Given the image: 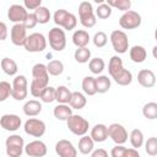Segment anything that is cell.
Instances as JSON below:
<instances>
[{
  "label": "cell",
  "instance_id": "cell-42",
  "mask_svg": "<svg viewBox=\"0 0 157 157\" xmlns=\"http://www.w3.org/2000/svg\"><path fill=\"white\" fill-rule=\"evenodd\" d=\"M92 42L94 44V47L97 48H103L107 43H108V36L103 32V31H98L94 33L93 38H92Z\"/></svg>",
  "mask_w": 157,
  "mask_h": 157
},
{
  "label": "cell",
  "instance_id": "cell-14",
  "mask_svg": "<svg viewBox=\"0 0 157 157\" xmlns=\"http://www.w3.org/2000/svg\"><path fill=\"white\" fill-rule=\"evenodd\" d=\"M55 153L59 157H77V148L71 141L61 139L55 144Z\"/></svg>",
  "mask_w": 157,
  "mask_h": 157
},
{
  "label": "cell",
  "instance_id": "cell-46",
  "mask_svg": "<svg viewBox=\"0 0 157 157\" xmlns=\"http://www.w3.org/2000/svg\"><path fill=\"white\" fill-rule=\"evenodd\" d=\"M23 6L26 10H36L42 6V0H25Z\"/></svg>",
  "mask_w": 157,
  "mask_h": 157
},
{
  "label": "cell",
  "instance_id": "cell-5",
  "mask_svg": "<svg viewBox=\"0 0 157 157\" xmlns=\"http://www.w3.org/2000/svg\"><path fill=\"white\" fill-rule=\"evenodd\" d=\"M67 128L69 130L76 135V136H83L87 134L88 129H90V123L88 120H86L82 115L78 114H72L67 120H66Z\"/></svg>",
  "mask_w": 157,
  "mask_h": 157
},
{
  "label": "cell",
  "instance_id": "cell-22",
  "mask_svg": "<svg viewBox=\"0 0 157 157\" xmlns=\"http://www.w3.org/2000/svg\"><path fill=\"white\" fill-rule=\"evenodd\" d=\"M91 37L88 34L87 31L85 29H76L72 34V43L77 47V48H85L87 47V44L90 43Z\"/></svg>",
  "mask_w": 157,
  "mask_h": 157
},
{
  "label": "cell",
  "instance_id": "cell-32",
  "mask_svg": "<svg viewBox=\"0 0 157 157\" xmlns=\"http://www.w3.org/2000/svg\"><path fill=\"white\" fill-rule=\"evenodd\" d=\"M88 69L93 75H99L105 69V63L102 58H92L88 61Z\"/></svg>",
  "mask_w": 157,
  "mask_h": 157
},
{
  "label": "cell",
  "instance_id": "cell-36",
  "mask_svg": "<svg viewBox=\"0 0 157 157\" xmlns=\"http://www.w3.org/2000/svg\"><path fill=\"white\" fill-rule=\"evenodd\" d=\"M74 58L80 64L88 63L91 60V50L87 47H85V48H77L75 50V53H74Z\"/></svg>",
  "mask_w": 157,
  "mask_h": 157
},
{
  "label": "cell",
  "instance_id": "cell-29",
  "mask_svg": "<svg viewBox=\"0 0 157 157\" xmlns=\"http://www.w3.org/2000/svg\"><path fill=\"white\" fill-rule=\"evenodd\" d=\"M94 150V142L88 135H83L78 140V152L82 155H88Z\"/></svg>",
  "mask_w": 157,
  "mask_h": 157
},
{
  "label": "cell",
  "instance_id": "cell-40",
  "mask_svg": "<svg viewBox=\"0 0 157 157\" xmlns=\"http://www.w3.org/2000/svg\"><path fill=\"white\" fill-rule=\"evenodd\" d=\"M39 98L43 103H53L55 101V87H52V86L45 87L44 91L40 93Z\"/></svg>",
  "mask_w": 157,
  "mask_h": 157
},
{
  "label": "cell",
  "instance_id": "cell-44",
  "mask_svg": "<svg viewBox=\"0 0 157 157\" xmlns=\"http://www.w3.org/2000/svg\"><path fill=\"white\" fill-rule=\"evenodd\" d=\"M126 153V147L123 145H115L110 150V157H125Z\"/></svg>",
  "mask_w": 157,
  "mask_h": 157
},
{
  "label": "cell",
  "instance_id": "cell-31",
  "mask_svg": "<svg viewBox=\"0 0 157 157\" xmlns=\"http://www.w3.org/2000/svg\"><path fill=\"white\" fill-rule=\"evenodd\" d=\"M36 20H37V23H40V25H45L49 22L52 15H50V11L48 10V7L45 6H39L38 9L34 10L33 12Z\"/></svg>",
  "mask_w": 157,
  "mask_h": 157
},
{
  "label": "cell",
  "instance_id": "cell-20",
  "mask_svg": "<svg viewBox=\"0 0 157 157\" xmlns=\"http://www.w3.org/2000/svg\"><path fill=\"white\" fill-rule=\"evenodd\" d=\"M123 70H124V65H123L121 58L118 56V55H113L109 59V63H108V72H109L110 77L112 78L117 77Z\"/></svg>",
  "mask_w": 157,
  "mask_h": 157
},
{
  "label": "cell",
  "instance_id": "cell-30",
  "mask_svg": "<svg viewBox=\"0 0 157 157\" xmlns=\"http://www.w3.org/2000/svg\"><path fill=\"white\" fill-rule=\"evenodd\" d=\"M82 91L87 96H94L97 93L96 91V83H94V77L93 76H85L81 82Z\"/></svg>",
  "mask_w": 157,
  "mask_h": 157
},
{
  "label": "cell",
  "instance_id": "cell-12",
  "mask_svg": "<svg viewBox=\"0 0 157 157\" xmlns=\"http://www.w3.org/2000/svg\"><path fill=\"white\" fill-rule=\"evenodd\" d=\"M108 129V137L112 139L113 142H115L117 145H124L128 141V131L126 129L119 124V123H113L109 126H107Z\"/></svg>",
  "mask_w": 157,
  "mask_h": 157
},
{
  "label": "cell",
  "instance_id": "cell-48",
  "mask_svg": "<svg viewBox=\"0 0 157 157\" xmlns=\"http://www.w3.org/2000/svg\"><path fill=\"white\" fill-rule=\"evenodd\" d=\"M7 34H9V32H7L6 23L0 21V40H5L7 38Z\"/></svg>",
  "mask_w": 157,
  "mask_h": 157
},
{
  "label": "cell",
  "instance_id": "cell-47",
  "mask_svg": "<svg viewBox=\"0 0 157 157\" xmlns=\"http://www.w3.org/2000/svg\"><path fill=\"white\" fill-rule=\"evenodd\" d=\"M91 157H109V155L104 148H96L91 152Z\"/></svg>",
  "mask_w": 157,
  "mask_h": 157
},
{
  "label": "cell",
  "instance_id": "cell-4",
  "mask_svg": "<svg viewBox=\"0 0 157 157\" xmlns=\"http://www.w3.org/2000/svg\"><path fill=\"white\" fill-rule=\"evenodd\" d=\"M28 96V81L25 75L15 76L11 85V97L15 101H23Z\"/></svg>",
  "mask_w": 157,
  "mask_h": 157
},
{
  "label": "cell",
  "instance_id": "cell-43",
  "mask_svg": "<svg viewBox=\"0 0 157 157\" xmlns=\"http://www.w3.org/2000/svg\"><path fill=\"white\" fill-rule=\"evenodd\" d=\"M11 96V85L7 81H0V102H5Z\"/></svg>",
  "mask_w": 157,
  "mask_h": 157
},
{
  "label": "cell",
  "instance_id": "cell-9",
  "mask_svg": "<svg viewBox=\"0 0 157 157\" xmlns=\"http://www.w3.org/2000/svg\"><path fill=\"white\" fill-rule=\"evenodd\" d=\"M109 39H110L113 49L118 54H124V53L128 52V49H129V38H128V34L124 31L114 29L110 33Z\"/></svg>",
  "mask_w": 157,
  "mask_h": 157
},
{
  "label": "cell",
  "instance_id": "cell-21",
  "mask_svg": "<svg viewBox=\"0 0 157 157\" xmlns=\"http://www.w3.org/2000/svg\"><path fill=\"white\" fill-rule=\"evenodd\" d=\"M22 109L27 117H37L42 112V103L37 99H29L23 104Z\"/></svg>",
  "mask_w": 157,
  "mask_h": 157
},
{
  "label": "cell",
  "instance_id": "cell-10",
  "mask_svg": "<svg viewBox=\"0 0 157 157\" xmlns=\"http://www.w3.org/2000/svg\"><path fill=\"white\" fill-rule=\"evenodd\" d=\"M141 22H142L141 15L134 10H129L124 12L119 18V26L123 29H135L141 26Z\"/></svg>",
  "mask_w": 157,
  "mask_h": 157
},
{
  "label": "cell",
  "instance_id": "cell-23",
  "mask_svg": "<svg viewBox=\"0 0 157 157\" xmlns=\"http://www.w3.org/2000/svg\"><path fill=\"white\" fill-rule=\"evenodd\" d=\"M129 56L130 59L136 63V64H141L146 60L147 58V52L142 45H132L129 49Z\"/></svg>",
  "mask_w": 157,
  "mask_h": 157
},
{
  "label": "cell",
  "instance_id": "cell-39",
  "mask_svg": "<svg viewBox=\"0 0 157 157\" xmlns=\"http://www.w3.org/2000/svg\"><path fill=\"white\" fill-rule=\"evenodd\" d=\"M107 4L110 7H115L123 12H126L131 7V1L130 0H108Z\"/></svg>",
  "mask_w": 157,
  "mask_h": 157
},
{
  "label": "cell",
  "instance_id": "cell-35",
  "mask_svg": "<svg viewBox=\"0 0 157 157\" xmlns=\"http://www.w3.org/2000/svg\"><path fill=\"white\" fill-rule=\"evenodd\" d=\"M142 115L146 119H150V120L157 119V103L156 102H148V103L144 104Z\"/></svg>",
  "mask_w": 157,
  "mask_h": 157
},
{
  "label": "cell",
  "instance_id": "cell-2",
  "mask_svg": "<svg viewBox=\"0 0 157 157\" xmlns=\"http://www.w3.org/2000/svg\"><path fill=\"white\" fill-rule=\"evenodd\" d=\"M53 21L55 25H58L64 31H72V29H75V27L77 25L76 16L64 9H59L54 12Z\"/></svg>",
  "mask_w": 157,
  "mask_h": 157
},
{
  "label": "cell",
  "instance_id": "cell-27",
  "mask_svg": "<svg viewBox=\"0 0 157 157\" xmlns=\"http://www.w3.org/2000/svg\"><path fill=\"white\" fill-rule=\"evenodd\" d=\"M94 83L97 93H107L112 86L110 78L105 75H98L97 77H94Z\"/></svg>",
  "mask_w": 157,
  "mask_h": 157
},
{
  "label": "cell",
  "instance_id": "cell-15",
  "mask_svg": "<svg viewBox=\"0 0 157 157\" xmlns=\"http://www.w3.org/2000/svg\"><path fill=\"white\" fill-rule=\"evenodd\" d=\"M10 38L13 45L23 47L27 39V29L22 23H15L10 29Z\"/></svg>",
  "mask_w": 157,
  "mask_h": 157
},
{
  "label": "cell",
  "instance_id": "cell-8",
  "mask_svg": "<svg viewBox=\"0 0 157 157\" xmlns=\"http://www.w3.org/2000/svg\"><path fill=\"white\" fill-rule=\"evenodd\" d=\"M5 147H6V155L9 157H21L25 148L23 137L17 134L10 135L5 141Z\"/></svg>",
  "mask_w": 157,
  "mask_h": 157
},
{
  "label": "cell",
  "instance_id": "cell-26",
  "mask_svg": "<svg viewBox=\"0 0 157 157\" xmlns=\"http://www.w3.org/2000/svg\"><path fill=\"white\" fill-rule=\"evenodd\" d=\"M0 66H1L2 71H4L6 75H9V76H15V75L17 74V71H18L17 63H16L13 59L7 58V56H5V58L1 59Z\"/></svg>",
  "mask_w": 157,
  "mask_h": 157
},
{
  "label": "cell",
  "instance_id": "cell-24",
  "mask_svg": "<svg viewBox=\"0 0 157 157\" xmlns=\"http://www.w3.org/2000/svg\"><path fill=\"white\" fill-rule=\"evenodd\" d=\"M53 114L58 120L66 121L72 115V109L69 104H58L53 109Z\"/></svg>",
  "mask_w": 157,
  "mask_h": 157
},
{
  "label": "cell",
  "instance_id": "cell-34",
  "mask_svg": "<svg viewBox=\"0 0 157 157\" xmlns=\"http://www.w3.org/2000/svg\"><path fill=\"white\" fill-rule=\"evenodd\" d=\"M45 66H47L48 74L52 75V76H59L64 71V64H63L61 60H56V59L55 60H50Z\"/></svg>",
  "mask_w": 157,
  "mask_h": 157
},
{
  "label": "cell",
  "instance_id": "cell-49",
  "mask_svg": "<svg viewBox=\"0 0 157 157\" xmlns=\"http://www.w3.org/2000/svg\"><path fill=\"white\" fill-rule=\"evenodd\" d=\"M125 157H141L139 151L135 150V148H126V153H125Z\"/></svg>",
  "mask_w": 157,
  "mask_h": 157
},
{
  "label": "cell",
  "instance_id": "cell-1",
  "mask_svg": "<svg viewBox=\"0 0 157 157\" xmlns=\"http://www.w3.org/2000/svg\"><path fill=\"white\" fill-rule=\"evenodd\" d=\"M32 81L29 86V93L39 98L40 93L44 91L45 87H48L49 83V74L47 71V66L42 63H37L32 67Z\"/></svg>",
  "mask_w": 157,
  "mask_h": 157
},
{
  "label": "cell",
  "instance_id": "cell-33",
  "mask_svg": "<svg viewBox=\"0 0 157 157\" xmlns=\"http://www.w3.org/2000/svg\"><path fill=\"white\" fill-rule=\"evenodd\" d=\"M129 140H130V144H131L132 148L139 150L144 145V134H142V131L140 129L131 130V132L129 135Z\"/></svg>",
  "mask_w": 157,
  "mask_h": 157
},
{
  "label": "cell",
  "instance_id": "cell-19",
  "mask_svg": "<svg viewBox=\"0 0 157 157\" xmlns=\"http://www.w3.org/2000/svg\"><path fill=\"white\" fill-rule=\"evenodd\" d=\"M90 136L93 140V142H103V141H105L108 139V129H107V125H104V124H96L91 129Z\"/></svg>",
  "mask_w": 157,
  "mask_h": 157
},
{
  "label": "cell",
  "instance_id": "cell-3",
  "mask_svg": "<svg viewBox=\"0 0 157 157\" xmlns=\"http://www.w3.org/2000/svg\"><path fill=\"white\" fill-rule=\"evenodd\" d=\"M78 18L80 23L85 28H92L96 26V15L90 1H81L78 5Z\"/></svg>",
  "mask_w": 157,
  "mask_h": 157
},
{
  "label": "cell",
  "instance_id": "cell-6",
  "mask_svg": "<svg viewBox=\"0 0 157 157\" xmlns=\"http://www.w3.org/2000/svg\"><path fill=\"white\" fill-rule=\"evenodd\" d=\"M48 42L53 50L63 52L66 47V34L60 27H53L48 33Z\"/></svg>",
  "mask_w": 157,
  "mask_h": 157
},
{
  "label": "cell",
  "instance_id": "cell-13",
  "mask_svg": "<svg viewBox=\"0 0 157 157\" xmlns=\"http://www.w3.org/2000/svg\"><path fill=\"white\" fill-rule=\"evenodd\" d=\"M23 152L29 157H44L48 152L47 145L40 140H33L25 145Z\"/></svg>",
  "mask_w": 157,
  "mask_h": 157
},
{
  "label": "cell",
  "instance_id": "cell-41",
  "mask_svg": "<svg viewBox=\"0 0 157 157\" xmlns=\"http://www.w3.org/2000/svg\"><path fill=\"white\" fill-rule=\"evenodd\" d=\"M145 151L151 157L157 156V137L151 136L147 139V141L145 142Z\"/></svg>",
  "mask_w": 157,
  "mask_h": 157
},
{
  "label": "cell",
  "instance_id": "cell-7",
  "mask_svg": "<svg viewBox=\"0 0 157 157\" xmlns=\"http://www.w3.org/2000/svg\"><path fill=\"white\" fill-rule=\"evenodd\" d=\"M23 47L29 53H40L47 48V38L39 32L31 33L27 36Z\"/></svg>",
  "mask_w": 157,
  "mask_h": 157
},
{
  "label": "cell",
  "instance_id": "cell-45",
  "mask_svg": "<svg viewBox=\"0 0 157 157\" xmlns=\"http://www.w3.org/2000/svg\"><path fill=\"white\" fill-rule=\"evenodd\" d=\"M22 25L25 26L26 29H32V28H34V27L37 26V20H36L34 15L28 12V15H27V17H26V20H25V22H23Z\"/></svg>",
  "mask_w": 157,
  "mask_h": 157
},
{
  "label": "cell",
  "instance_id": "cell-17",
  "mask_svg": "<svg viewBox=\"0 0 157 157\" xmlns=\"http://www.w3.org/2000/svg\"><path fill=\"white\" fill-rule=\"evenodd\" d=\"M22 120L16 114H4L0 118V126L6 131H17L21 128Z\"/></svg>",
  "mask_w": 157,
  "mask_h": 157
},
{
  "label": "cell",
  "instance_id": "cell-37",
  "mask_svg": "<svg viewBox=\"0 0 157 157\" xmlns=\"http://www.w3.org/2000/svg\"><path fill=\"white\" fill-rule=\"evenodd\" d=\"M112 7L107 4V2H101L99 5H98V7L96 9V12H94V15H96V17H98L99 20H107V18H109L110 16H112Z\"/></svg>",
  "mask_w": 157,
  "mask_h": 157
},
{
  "label": "cell",
  "instance_id": "cell-18",
  "mask_svg": "<svg viewBox=\"0 0 157 157\" xmlns=\"http://www.w3.org/2000/svg\"><path fill=\"white\" fill-rule=\"evenodd\" d=\"M137 82L145 88H152L156 85V75L150 69H142L137 74Z\"/></svg>",
  "mask_w": 157,
  "mask_h": 157
},
{
  "label": "cell",
  "instance_id": "cell-28",
  "mask_svg": "<svg viewBox=\"0 0 157 157\" xmlns=\"http://www.w3.org/2000/svg\"><path fill=\"white\" fill-rule=\"evenodd\" d=\"M71 91L66 86H59L55 87V101L59 104H69L71 98Z\"/></svg>",
  "mask_w": 157,
  "mask_h": 157
},
{
  "label": "cell",
  "instance_id": "cell-16",
  "mask_svg": "<svg viewBox=\"0 0 157 157\" xmlns=\"http://www.w3.org/2000/svg\"><path fill=\"white\" fill-rule=\"evenodd\" d=\"M27 15L28 11L25 9L23 5L20 4H13L7 10V18L13 23H23Z\"/></svg>",
  "mask_w": 157,
  "mask_h": 157
},
{
  "label": "cell",
  "instance_id": "cell-38",
  "mask_svg": "<svg viewBox=\"0 0 157 157\" xmlns=\"http://www.w3.org/2000/svg\"><path fill=\"white\" fill-rule=\"evenodd\" d=\"M119 86H128L132 82V74L131 71H129L128 69H124L117 77L113 78Z\"/></svg>",
  "mask_w": 157,
  "mask_h": 157
},
{
  "label": "cell",
  "instance_id": "cell-11",
  "mask_svg": "<svg viewBox=\"0 0 157 157\" xmlns=\"http://www.w3.org/2000/svg\"><path fill=\"white\" fill-rule=\"evenodd\" d=\"M23 129H25V132L29 136L42 137L45 134L47 126H45V123L43 120H40L38 118H29L26 120Z\"/></svg>",
  "mask_w": 157,
  "mask_h": 157
},
{
  "label": "cell",
  "instance_id": "cell-25",
  "mask_svg": "<svg viewBox=\"0 0 157 157\" xmlns=\"http://www.w3.org/2000/svg\"><path fill=\"white\" fill-rule=\"evenodd\" d=\"M86 103H87V98L83 93H81L78 91H75V92L71 93V98H70V102H69V105L71 107V109L80 110V109L85 108Z\"/></svg>",
  "mask_w": 157,
  "mask_h": 157
}]
</instances>
